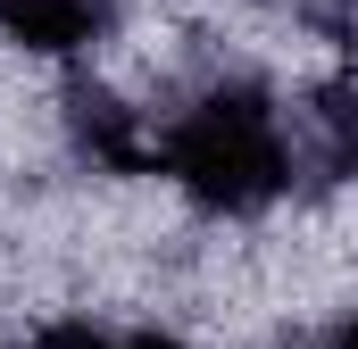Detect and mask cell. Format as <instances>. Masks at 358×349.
I'll return each mask as SVG.
<instances>
[{"instance_id":"cell-1","label":"cell","mask_w":358,"mask_h":349,"mask_svg":"<svg viewBox=\"0 0 358 349\" xmlns=\"http://www.w3.org/2000/svg\"><path fill=\"white\" fill-rule=\"evenodd\" d=\"M159 183L208 225H259L308 191V142L259 67H200L159 117Z\"/></svg>"},{"instance_id":"cell-2","label":"cell","mask_w":358,"mask_h":349,"mask_svg":"<svg viewBox=\"0 0 358 349\" xmlns=\"http://www.w3.org/2000/svg\"><path fill=\"white\" fill-rule=\"evenodd\" d=\"M59 142L67 158L108 183H150L159 174V108H142L134 91L100 67H67L59 75Z\"/></svg>"},{"instance_id":"cell-3","label":"cell","mask_w":358,"mask_h":349,"mask_svg":"<svg viewBox=\"0 0 358 349\" xmlns=\"http://www.w3.org/2000/svg\"><path fill=\"white\" fill-rule=\"evenodd\" d=\"M125 34V0H0V50L25 67H84Z\"/></svg>"},{"instance_id":"cell-4","label":"cell","mask_w":358,"mask_h":349,"mask_svg":"<svg viewBox=\"0 0 358 349\" xmlns=\"http://www.w3.org/2000/svg\"><path fill=\"white\" fill-rule=\"evenodd\" d=\"M300 142H308V191H350L358 183V59L325 67L308 84Z\"/></svg>"},{"instance_id":"cell-5","label":"cell","mask_w":358,"mask_h":349,"mask_svg":"<svg viewBox=\"0 0 358 349\" xmlns=\"http://www.w3.org/2000/svg\"><path fill=\"white\" fill-rule=\"evenodd\" d=\"M17 349H125V333L100 325V316H84V308H59V316H34Z\"/></svg>"},{"instance_id":"cell-6","label":"cell","mask_w":358,"mask_h":349,"mask_svg":"<svg viewBox=\"0 0 358 349\" xmlns=\"http://www.w3.org/2000/svg\"><path fill=\"white\" fill-rule=\"evenodd\" d=\"M292 349H358V308L325 316V325H308V333H292Z\"/></svg>"},{"instance_id":"cell-7","label":"cell","mask_w":358,"mask_h":349,"mask_svg":"<svg viewBox=\"0 0 358 349\" xmlns=\"http://www.w3.org/2000/svg\"><path fill=\"white\" fill-rule=\"evenodd\" d=\"M125 349H200V341L176 325H125Z\"/></svg>"}]
</instances>
